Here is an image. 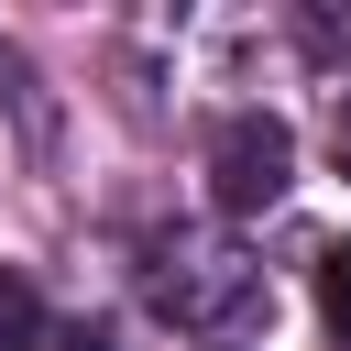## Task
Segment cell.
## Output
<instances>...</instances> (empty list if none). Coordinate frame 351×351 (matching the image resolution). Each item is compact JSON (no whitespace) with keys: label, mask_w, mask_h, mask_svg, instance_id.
<instances>
[{"label":"cell","mask_w":351,"mask_h":351,"mask_svg":"<svg viewBox=\"0 0 351 351\" xmlns=\"http://www.w3.org/2000/svg\"><path fill=\"white\" fill-rule=\"evenodd\" d=\"M285 186H296V132H285L274 110H230L219 143H208V197H219L230 219H252V208H274Z\"/></svg>","instance_id":"6da1fadb"},{"label":"cell","mask_w":351,"mask_h":351,"mask_svg":"<svg viewBox=\"0 0 351 351\" xmlns=\"http://www.w3.org/2000/svg\"><path fill=\"white\" fill-rule=\"evenodd\" d=\"M252 296H263V274H252L241 252H176L165 285H154V307L186 318V329H219V318H241Z\"/></svg>","instance_id":"7a4b0ae2"},{"label":"cell","mask_w":351,"mask_h":351,"mask_svg":"<svg viewBox=\"0 0 351 351\" xmlns=\"http://www.w3.org/2000/svg\"><path fill=\"white\" fill-rule=\"evenodd\" d=\"M33 329H44V307H33L22 263H0V351H33Z\"/></svg>","instance_id":"3957f363"},{"label":"cell","mask_w":351,"mask_h":351,"mask_svg":"<svg viewBox=\"0 0 351 351\" xmlns=\"http://www.w3.org/2000/svg\"><path fill=\"white\" fill-rule=\"evenodd\" d=\"M318 318L351 340V241H329V252H318Z\"/></svg>","instance_id":"277c9868"},{"label":"cell","mask_w":351,"mask_h":351,"mask_svg":"<svg viewBox=\"0 0 351 351\" xmlns=\"http://www.w3.org/2000/svg\"><path fill=\"white\" fill-rule=\"evenodd\" d=\"M33 351H99V318H44Z\"/></svg>","instance_id":"5b68a950"},{"label":"cell","mask_w":351,"mask_h":351,"mask_svg":"<svg viewBox=\"0 0 351 351\" xmlns=\"http://www.w3.org/2000/svg\"><path fill=\"white\" fill-rule=\"evenodd\" d=\"M340 154H351V110H340Z\"/></svg>","instance_id":"8992f818"},{"label":"cell","mask_w":351,"mask_h":351,"mask_svg":"<svg viewBox=\"0 0 351 351\" xmlns=\"http://www.w3.org/2000/svg\"><path fill=\"white\" fill-rule=\"evenodd\" d=\"M197 351H230V340H197Z\"/></svg>","instance_id":"52a82bcc"}]
</instances>
